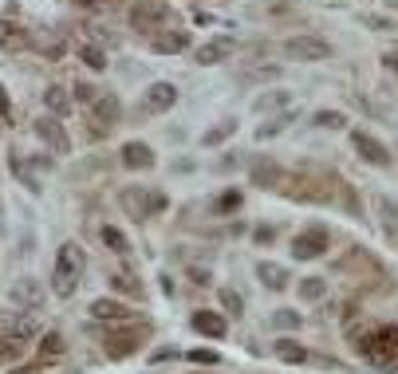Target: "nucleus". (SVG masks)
Returning a JSON list of instances; mask_svg holds the SVG:
<instances>
[{
  "mask_svg": "<svg viewBox=\"0 0 398 374\" xmlns=\"http://www.w3.org/2000/svg\"><path fill=\"white\" fill-rule=\"evenodd\" d=\"M87 272V256L79 245H60V252H56V272H51V292L60 299H71L79 288V280H83Z\"/></svg>",
  "mask_w": 398,
  "mask_h": 374,
  "instance_id": "1",
  "label": "nucleus"
},
{
  "mask_svg": "<svg viewBox=\"0 0 398 374\" xmlns=\"http://www.w3.org/2000/svg\"><path fill=\"white\" fill-rule=\"evenodd\" d=\"M355 351L367 358V363H375V366H394L398 363V327H375V331H363V335H355Z\"/></svg>",
  "mask_w": 398,
  "mask_h": 374,
  "instance_id": "2",
  "label": "nucleus"
},
{
  "mask_svg": "<svg viewBox=\"0 0 398 374\" xmlns=\"http://www.w3.org/2000/svg\"><path fill=\"white\" fill-rule=\"evenodd\" d=\"M284 55H292L300 63H320L331 55V43L320 40V36H292V40H284Z\"/></svg>",
  "mask_w": 398,
  "mask_h": 374,
  "instance_id": "3",
  "label": "nucleus"
},
{
  "mask_svg": "<svg viewBox=\"0 0 398 374\" xmlns=\"http://www.w3.org/2000/svg\"><path fill=\"white\" fill-rule=\"evenodd\" d=\"M119 205L135 217V221H142V217H154V213L166 209V197H162V193H146V189H122Z\"/></svg>",
  "mask_w": 398,
  "mask_h": 374,
  "instance_id": "4",
  "label": "nucleus"
},
{
  "mask_svg": "<svg viewBox=\"0 0 398 374\" xmlns=\"http://www.w3.org/2000/svg\"><path fill=\"white\" fill-rule=\"evenodd\" d=\"M328 245H331L328 229L312 225V229H304V233H296V237H292V256H296V260H315V256L328 252Z\"/></svg>",
  "mask_w": 398,
  "mask_h": 374,
  "instance_id": "5",
  "label": "nucleus"
},
{
  "mask_svg": "<svg viewBox=\"0 0 398 374\" xmlns=\"http://www.w3.org/2000/svg\"><path fill=\"white\" fill-rule=\"evenodd\" d=\"M36 138H40L51 154H71V138L56 114H40V119H36Z\"/></svg>",
  "mask_w": 398,
  "mask_h": 374,
  "instance_id": "6",
  "label": "nucleus"
},
{
  "mask_svg": "<svg viewBox=\"0 0 398 374\" xmlns=\"http://www.w3.org/2000/svg\"><path fill=\"white\" fill-rule=\"evenodd\" d=\"M169 20V4L166 0H138L130 9V24L135 28H162Z\"/></svg>",
  "mask_w": 398,
  "mask_h": 374,
  "instance_id": "7",
  "label": "nucleus"
},
{
  "mask_svg": "<svg viewBox=\"0 0 398 374\" xmlns=\"http://www.w3.org/2000/svg\"><path fill=\"white\" fill-rule=\"evenodd\" d=\"M178 102V87L174 83H150L142 95V114H166Z\"/></svg>",
  "mask_w": 398,
  "mask_h": 374,
  "instance_id": "8",
  "label": "nucleus"
},
{
  "mask_svg": "<svg viewBox=\"0 0 398 374\" xmlns=\"http://www.w3.org/2000/svg\"><path fill=\"white\" fill-rule=\"evenodd\" d=\"M351 142H355L359 158H363V162H371V166H390V158H394V154H390L375 134H367V130H355V134H351Z\"/></svg>",
  "mask_w": 398,
  "mask_h": 374,
  "instance_id": "9",
  "label": "nucleus"
},
{
  "mask_svg": "<svg viewBox=\"0 0 398 374\" xmlns=\"http://www.w3.org/2000/svg\"><path fill=\"white\" fill-rule=\"evenodd\" d=\"M248 178H253V186H261V189L284 186V170H280L272 158H253V162H248Z\"/></svg>",
  "mask_w": 398,
  "mask_h": 374,
  "instance_id": "10",
  "label": "nucleus"
},
{
  "mask_svg": "<svg viewBox=\"0 0 398 374\" xmlns=\"http://www.w3.org/2000/svg\"><path fill=\"white\" fill-rule=\"evenodd\" d=\"M233 48H237V43H233L229 36H213V40H205L201 48L194 51V55H197V63H205V68H213V63L229 60V55H233Z\"/></svg>",
  "mask_w": 398,
  "mask_h": 374,
  "instance_id": "11",
  "label": "nucleus"
},
{
  "mask_svg": "<svg viewBox=\"0 0 398 374\" xmlns=\"http://www.w3.org/2000/svg\"><path fill=\"white\" fill-rule=\"evenodd\" d=\"M119 114H122V107H119V99L115 95H99V99L91 102V119H95V127H119Z\"/></svg>",
  "mask_w": 398,
  "mask_h": 374,
  "instance_id": "12",
  "label": "nucleus"
},
{
  "mask_svg": "<svg viewBox=\"0 0 398 374\" xmlns=\"http://www.w3.org/2000/svg\"><path fill=\"white\" fill-rule=\"evenodd\" d=\"M91 315L99 319V324H127L135 311H130L127 304H119V299H107V296H103V299H95V304H91Z\"/></svg>",
  "mask_w": 398,
  "mask_h": 374,
  "instance_id": "13",
  "label": "nucleus"
},
{
  "mask_svg": "<svg viewBox=\"0 0 398 374\" xmlns=\"http://www.w3.org/2000/svg\"><path fill=\"white\" fill-rule=\"evenodd\" d=\"M40 299H43V288H40V280H32V276H24V280H16L12 284V304H20V307H40Z\"/></svg>",
  "mask_w": 398,
  "mask_h": 374,
  "instance_id": "14",
  "label": "nucleus"
},
{
  "mask_svg": "<svg viewBox=\"0 0 398 374\" xmlns=\"http://www.w3.org/2000/svg\"><path fill=\"white\" fill-rule=\"evenodd\" d=\"M122 166L127 170H154V150L146 142H127L122 146Z\"/></svg>",
  "mask_w": 398,
  "mask_h": 374,
  "instance_id": "15",
  "label": "nucleus"
},
{
  "mask_svg": "<svg viewBox=\"0 0 398 374\" xmlns=\"http://www.w3.org/2000/svg\"><path fill=\"white\" fill-rule=\"evenodd\" d=\"M150 48L158 51V55H178V51L189 48V32H182V28H174V32H162L150 40Z\"/></svg>",
  "mask_w": 398,
  "mask_h": 374,
  "instance_id": "16",
  "label": "nucleus"
},
{
  "mask_svg": "<svg viewBox=\"0 0 398 374\" xmlns=\"http://www.w3.org/2000/svg\"><path fill=\"white\" fill-rule=\"evenodd\" d=\"M135 347H138V335H135V331H110L107 339H103V351H107V358H127Z\"/></svg>",
  "mask_w": 398,
  "mask_h": 374,
  "instance_id": "17",
  "label": "nucleus"
},
{
  "mask_svg": "<svg viewBox=\"0 0 398 374\" xmlns=\"http://www.w3.org/2000/svg\"><path fill=\"white\" fill-rule=\"evenodd\" d=\"M189 327L194 331H201V335H209V339H225V319H221L217 311H194V319H189Z\"/></svg>",
  "mask_w": 398,
  "mask_h": 374,
  "instance_id": "18",
  "label": "nucleus"
},
{
  "mask_svg": "<svg viewBox=\"0 0 398 374\" xmlns=\"http://www.w3.org/2000/svg\"><path fill=\"white\" fill-rule=\"evenodd\" d=\"M256 276H261V284H264V288H272V292L288 288V268H280V264H272V260L256 264Z\"/></svg>",
  "mask_w": 398,
  "mask_h": 374,
  "instance_id": "19",
  "label": "nucleus"
},
{
  "mask_svg": "<svg viewBox=\"0 0 398 374\" xmlns=\"http://www.w3.org/2000/svg\"><path fill=\"white\" fill-rule=\"evenodd\" d=\"M43 102H48V111H51V114H68V111H71V95H68V87H48V91H43Z\"/></svg>",
  "mask_w": 398,
  "mask_h": 374,
  "instance_id": "20",
  "label": "nucleus"
},
{
  "mask_svg": "<svg viewBox=\"0 0 398 374\" xmlns=\"http://www.w3.org/2000/svg\"><path fill=\"white\" fill-rule=\"evenodd\" d=\"M24 358V339H16V335H9V339H0V370L12 363H20Z\"/></svg>",
  "mask_w": 398,
  "mask_h": 374,
  "instance_id": "21",
  "label": "nucleus"
},
{
  "mask_svg": "<svg viewBox=\"0 0 398 374\" xmlns=\"http://www.w3.org/2000/svg\"><path fill=\"white\" fill-rule=\"evenodd\" d=\"M276 358H280V363H304L308 351L300 347L296 339H276Z\"/></svg>",
  "mask_w": 398,
  "mask_h": 374,
  "instance_id": "22",
  "label": "nucleus"
},
{
  "mask_svg": "<svg viewBox=\"0 0 398 374\" xmlns=\"http://www.w3.org/2000/svg\"><path fill=\"white\" fill-rule=\"evenodd\" d=\"M9 170H12V173H16V178H20V181H24V186H28V189H32V193H36V189H40V173H36V170H32V166H28V162H24V158H12V162H9Z\"/></svg>",
  "mask_w": 398,
  "mask_h": 374,
  "instance_id": "23",
  "label": "nucleus"
},
{
  "mask_svg": "<svg viewBox=\"0 0 398 374\" xmlns=\"http://www.w3.org/2000/svg\"><path fill=\"white\" fill-rule=\"evenodd\" d=\"M103 245H107L110 252H119V256H127V252H130V240L122 237L115 225H103Z\"/></svg>",
  "mask_w": 398,
  "mask_h": 374,
  "instance_id": "24",
  "label": "nucleus"
},
{
  "mask_svg": "<svg viewBox=\"0 0 398 374\" xmlns=\"http://www.w3.org/2000/svg\"><path fill=\"white\" fill-rule=\"evenodd\" d=\"M79 60H83L91 71H107V51H103V48H95V43L79 48Z\"/></svg>",
  "mask_w": 398,
  "mask_h": 374,
  "instance_id": "25",
  "label": "nucleus"
},
{
  "mask_svg": "<svg viewBox=\"0 0 398 374\" xmlns=\"http://www.w3.org/2000/svg\"><path fill=\"white\" fill-rule=\"evenodd\" d=\"M40 355H48V358H60V355H63V335H56V331L40 335Z\"/></svg>",
  "mask_w": 398,
  "mask_h": 374,
  "instance_id": "26",
  "label": "nucleus"
},
{
  "mask_svg": "<svg viewBox=\"0 0 398 374\" xmlns=\"http://www.w3.org/2000/svg\"><path fill=\"white\" fill-rule=\"evenodd\" d=\"M233 130H237V122H221V127L205 130V134H201V142H205V146H217V142H225V138H229Z\"/></svg>",
  "mask_w": 398,
  "mask_h": 374,
  "instance_id": "27",
  "label": "nucleus"
},
{
  "mask_svg": "<svg viewBox=\"0 0 398 374\" xmlns=\"http://www.w3.org/2000/svg\"><path fill=\"white\" fill-rule=\"evenodd\" d=\"M110 284H115L119 292H127V296H142V284H138L135 276H127V272H115V276H110Z\"/></svg>",
  "mask_w": 398,
  "mask_h": 374,
  "instance_id": "28",
  "label": "nucleus"
},
{
  "mask_svg": "<svg viewBox=\"0 0 398 374\" xmlns=\"http://www.w3.org/2000/svg\"><path fill=\"white\" fill-rule=\"evenodd\" d=\"M233 209H241V193L237 189H225V193L213 201V213H233Z\"/></svg>",
  "mask_w": 398,
  "mask_h": 374,
  "instance_id": "29",
  "label": "nucleus"
},
{
  "mask_svg": "<svg viewBox=\"0 0 398 374\" xmlns=\"http://www.w3.org/2000/svg\"><path fill=\"white\" fill-rule=\"evenodd\" d=\"M323 292H328V280H320V276H308V280L300 284V296L304 299H320Z\"/></svg>",
  "mask_w": 398,
  "mask_h": 374,
  "instance_id": "30",
  "label": "nucleus"
},
{
  "mask_svg": "<svg viewBox=\"0 0 398 374\" xmlns=\"http://www.w3.org/2000/svg\"><path fill=\"white\" fill-rule=\"evenodd\" d=\"M315 127L343 130V127H347V119H343V114H339V111H320V114H315Z\"/></svg>",
  "mask_w": 398,
  "mask_h": 374,
  "instance_id": "31",
  "label": "nucleus"
},
{
  "mask_svg": "<svg viewBox=\"0 0 398 374\" xmlns=\"http://www.w3.org/2000/svg\"><path fill=\"white\" fill-rule=\"evenodd\" d=\"M284 102H288V91H272V95H261L253 107L256 111H268V107H284Z\"/></svg>",
  "mask_w": 398,
  "mask_h": 374,
  "instance_id": "32",
  "label": "nucleus"
},
{
  "mask_svg": "<svg viewBox=\"0 0 398 374\" xmlns=\"http://www.w3.org/2000/svg\"><path fill=\"white\" fill-rule=\"evenodd\" d=\"M99 95H95V87L91 83H75L71 87V102H95Z\"/></svg>",
  "mask_w": 398,
  "mask_h": 374,
  "instance_id": "33",
  "label": "nucleus"
},
{
  "mask_svg": "<svg viewBox=\"0 0 398 374\" xmlns=\"http://www.w3.org/2000/svg\"><path fill=\"white\" fill-rule=\"evenodd\" d=\"M288 114H284V119H276V122H268V127H261V130H256V138H261V142H264V138H276L280 134V130H284V127H288Z\"/></svg>",
  "mask_w": 398,
  "mask_h": 374,
  "instance_id": "34",
  "label": "nucleus"
},
{
  "mask_svg": "<svg viewBox=\"0 0 398 374\" xmlns=\"http://www.w3.org/2000/svg\"><path fill=\"white\" fill-rule=\"evenodd\" d=\"M221 307H225V311H233V315H241V307H245V304H241L237 292H221Z\"/></svg>",
  "mask_w": 398,
  "mask_h": 374,
  "instance_id": "35",
  "label": "nucleus"
},
{
  "mask_svg": "<svg viewBox=\"0 0 398 374\" xmlns=\"http://www.w3.org/2000/svg\"><path fill=\"white\" fill-rule=\"evenodd\" d=\"M272 324L276 327H300V315L296 311H276L272 315Z\"/></svg>",
  "mask_w": 398,
  "mask_h": 374,
  "instance_id": "36",
  "label": "nucleus"
},
{
  "mask_svg": "<svg viewBox=\"0 0 398 374\" xmlns=\"http://www.w3.org/2000/svg\"><path fill=\"white\" fill-rule=\"evenodd\" d=\"M189 358H194V363H217L213 351H189Z\"/></svg>",
  "mask_w": 398,
  "mask_h": 374,
  "instance_id": "37",
  "label": "nucleus"
},
{
  "mask_svg": "<svg viewBox=\"0 0 398 374\" xmlns=\"http://www.w3.org/2000/svg\"><path fill=\"white\" fill-rule=\"evenodd\" d=\"M0 119H12V102H9V95H4V87H0Z\"/></svg>",
  "mask_w": 398,
  "mask_h": 374,
  "instance_id": "38",
  "label": "nucleus"
},
{
  "mask_svg": "<svg viewBox=\"0 0 398 374\" xmlns=\"http://www.w3.org/2000/svg\"><path fill=\"white\" fill-rule=\"evenodd\" d=\"M367 24H371V28H379V32H382V28H394L390 20H382V16H367Z\"/></svg>",
  "mask_w": 398,
  "mask_h": 374,
  "instance_id": "39",
  "label": "nucleus"
},
{
  "mask_svg": "<svg viewBox=\"0 0 398 374\" xmlns=\"http://www.w3.org/2000/svg\"><path fill=\"white\" fill-rule=\"evenodd\" d=\"M189 276H194L197 284H209V272H205V268H194V272H189Z\"/></svg>",
  "mask_w": 398,
  "mask_h": 374,
  "instance_id": "40",
  "label": "nucleus"
},
{
  "mask_svg": "<svg viewBox=\"0 0 398 374\" xmlns=\"http://www.w3.org/2000/svg\"><path fill=\"white\" fill-rule=\"evenodd\" d=\"M387 237H390V240H394V245H398V225H387Z\"/></svg>",
  "mask_w": 398,
  "mask_h": 374,
  "instance_id": "41",
  "label": "nucleus"
},
{
  "mask_svg": "<svg viewBox=\"0 0 398 374\" xmlns=\"http://www.w3.org/2000/svg\"><path fill=\"white\" fill-rule=\"evenodd\" d=\"M0 233H4V201H0Z\"/></svg>",
  "mask_w": 398,
  "mask_h": 374,
  "instance_id": "42",
  "label": "nucleus"
}]
</instances>
